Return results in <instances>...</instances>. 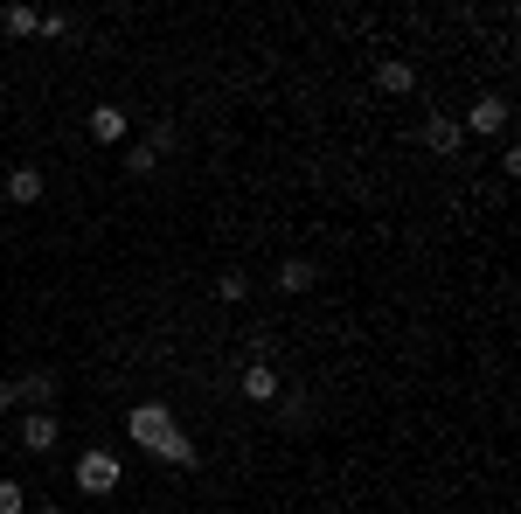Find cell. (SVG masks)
Returning a JSON list of instances; mask_svg holds the SVG:
<instances>
[{"label": "cell", "mask_w": 521, "mask_h": 514, "mask_svg": "<svg viewBox=\"0 0 521 514\" xmlns=\"http://www.w3.org/2000/svg\"><path fill=\"white\" fill-rule=\"evenodd\" d=\"M167 431H174V417H167L160 403H139V410L126 417V438H132V445H146V452H153V445H160Z\"/></svg>", "instance_id": "cell-1"}, {"label": "cell", "mask_w": 521, "mask_h": 514, "mask_svg": "<svg viewBox=\"0 0 521 514\" xmlns=\"http://www.w3.org/2000/svg\"><path fill=\"white\" fill-rule=\"evenodd\" d=\"M77 487H84V494H112V487H119V459H112V452H84V459H77Z\"/></svg>", "instance_id": "cell-2"}, {"label": "cell", "mask_w": 521, "mask_h": 514, "mask_svg": "<svg viewBox=\"0 0 521 514\" xmlns=\"http://www.w3.org/2000/svg\"><path fill=\"white\" fill-rule=\"evenodd\" d=\"M466 126H473V132H508V98H494V91H487V98L466 112Z\"/></svg>", "instance_id": "cell-3"}, {"label": "cell", "mask_w": 521, "mask_h": 514, "mask_svg": "<svg viewBox=\"0 0 521 514\" xmlns=\"http://www.w3.org/2000/svg\"><path fill=\"white\" fill-rule=\"evenodd\" d=\"M417 84V63H403V56H390V63H376V91H390V98H403Z\"/></svg>", "instance_id": "cell-4"}, {"label": "cell", "mask_w": 521, "mask_h": 514, "mask_svg": "<svg viewBox=\"0 0 521 514\" xmlns=\"http://www.w3.org/2000/svg\"><path fill=\"white\" fill-rule=\"evenodd\" d=\"M21 445H28V452H49V445H56V417H49V410H28V417H21Z\"/></svg>", "instance_id": "cell-5"}, {"label": "cell", "mask_w": 521, "mask_h": 514, "mask_svg": "<svg viewBox=\"0 0 521 514\" xmlns=\"http://www.w3.org/2000/svg\"><path fill=\"white\" fill-rule=\"evenodd\" d=\"M91 139H98V146H119V139H126V112H119V105H98V112H91Z\"/></svg>", "instance_id": "cell-6"}, {"label": "cell", "mask_w": 521, "mask_h": 514, "mask_svg": "<svg viewBox=\"0 0 521 514\" xmlns=\"http://www.w3.org/2000/svg\"><path fill=\"white\" fill-rule=\"evenodd\" d=\"M7 202H21V209L42 202V167H14V174H7Z\"/></svg>", "instance_id": "cell-7"}, {"label": "cell", "mask_w": 521, "mask_h": 514, "mask_svg": "<svg viewBox=\"0 0 521 514\" xmlns=\"http://www.w3.org/2000/svg\"><path fill=\"white\" fill-rule=\"evenodd\" d=\"M153 452H160L167 466H202V452H195V438H181V431H167V438H160Z\"/></svg>", "instance_id": "cell-8"}, {"label": "cell", "mask_w": 521, "mask_h": 514, "mask_svg": "<svg viewBox=\"0 0 521 514\" xmlns=\"http://www.w3.org/2000/svg\"><path fill=\"white\" fill-rule=\"evenodd\" d=\"M21 403H28V410H42V403H49V396H56V376H49V369H35V376H21Z\"/></svg>", "instance_id": "cell-9"}, {"label": "cell", "mask_w": 521, "mask_h": 514, "mask_svg": "<svg viewBox=\"0 0 521 514\" xmlns=\"http://www.w3.org/2000/svg\"><path fill=\"white\" fill-rule=\"evenodd\" d=\"M244 396H251V403H271V396H278V376H271L264 362H251V369H244Z\"/></svg>", "instance_id": "cell-10"}, {"label": "cell", "mask_w": 521, "mask_h": 514, "mask_svg": "<svg viewBox=\"0 0 521 514\" xmlns=\"http://www.w3.org/2000/svg\"><path fill=\"white\" fill-rule=\"evenodd\" d=\"M424 146L431 153H459V126L452 119H424Z\"/></svg>", "instance_id": "cell-11"}, {"label": "cell", "mask_w": 521, "mask_h": 514, "mask_svg": "<svg viewBox=\"0 0 521 514\" xmlns=\"http://www.w3.org/2000/svg\"><path fill=\"white\" fill-rule=\"evenodd\" d=\"M0 28H7V35H42V14H35V7H7Z\"/></svg>", "instance_id": "cell-12"}, {"label": "cell", "mask_w": 521, "mask_h": 514, "mask_svg": "<svg viewBox=\"0 0 521 514\" xmlns=\"http://www.w3.org/2000/svg\"><path fill=\"white\" fill-rule=\"evenodd\" d=\"M278 285H285V292H306V285H313V264H306V257H285V264H278Z\"/></svg>", "instance_id": "cell-13"}, {"label": "cell", "mask_w": 521, "mask_h": 514, "mask_svg": "<svg viewBox=\"0 0 521 514\" xmlns=\"http://www.w3.org/2000/svg\"><path fill=\"white\" fill-rule=\"evenodd\" d=\"M21 508H28V494H21L14 480H0V514H21Z\"/></svg>", "instance_id": "cell-14"}, {"label": "cell", "mask_w": 521, "mask_h": 514, "mask_svg": "<svg viewBox=\"0 0 521 514\" xmlns=\"http://www.w3.org/2000/svg\"><path fill=\"white\" fill-rule=\"evenodd\" d=\"M216 292H223V299H244V292H251V278H244V271H223V285H216Z\"/></svg>", "instance_id": "cell-15"}, {"label": "cell", "mask_w": 521, "mask_h": 514, "mask_svg": "<svg viewBox=\"0 0 521 514\" xmlns=\"http://www.w3.org/2000/svg\"><path fill=\"white\" fill-rule=\"evenodd\" d=\"M14 403H21V389H14V383H0V410H14Z\"/></svg>", "instance_id": "cell-16"}, {"label": "cell", "mask_w": 521, "mask_h": 514, "mask_svg": "<svg viewBox=\"0 0 521 514\" xmlns=\"http://www.w3.org/2000/svg\"><path fill=\"white\" fill-rule=\"evenodd\" d=\"M35 514H63V508H35Z\"/></svg>", "instance_id": "cell-17"}]
</instances>
